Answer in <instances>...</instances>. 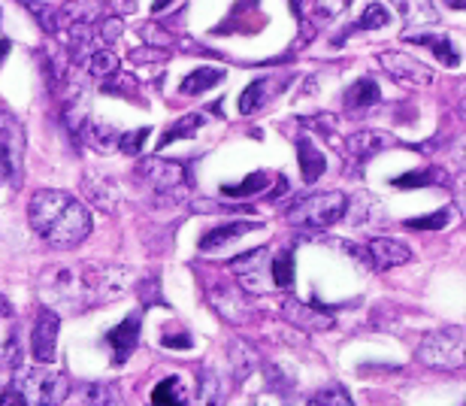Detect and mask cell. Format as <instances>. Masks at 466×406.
<instances>
[{
  "mask_svg": "<svg viewBox=\"0 0 466 406\" xmlns=\"http://www.w3.org/2000/svg\"><path fill=\"white\" fill-rule=\"evenodd\" d=\"M451 158L458 161V167L466 173V134H461L458 140L451 143Z\"/></svg>",
  "mask_w": 466,
  "mask_h": 406,
  "instance_id": "47",
  "label": "cell"
},
{
  "mask_svg": "<svg viewBox=\"0 0 466 406\" xmlns=\"http://www.w3.org/2000/svg\"><path fill=\"white\" fill-rule=\"evenodd\" d=\"M282 316H285L288 325L303 328V330H328V328H333V319L328 316V312L315 310V307H309V303H303L297 298H288L282 303Z\"/></svg>",
  "mask_w": 466,
  "mask_h": 406,
  "instance_id": "14",
  "label": "cell"
},
{
  "mask_svg": "<svg viewBox=\"0 0 466 406\" xmlns=\"http://www.w3.org/2000/svg\"><path fill=\"white\" fill-rule=\"evenodd\" d=\"M349 212V198L342 191H319L303 200H297L291 209L285 212V218L294 228L306 230H328Z\"/></svg>",
  "mask_w": 466,
  "mask_h": 406,
  "instance_id": "3",
  "label": "cell"
},
{
  "mask_svg": "<svg viewBox=\"0 0 466 406\" xmlns=\"http://www.w3.org/2000/svg\"><path fill=\"white\" fill-rule=\"evenodd\" d=\"M228 355H230L233 373H237V382H246L248 376L258 370V352L246 343V340H233Z\"/></svg>",
  "mask_w": 466,
  "mask_h": 406,
  "instance_id": "23",
  "label": "cell"
},
{
  "mask_svg": "<svg viewBox=\"0 0 466 406\" xmlns=\"http://www.w3.org/2000/svg\"><path fill=\"white\" fill-rule=\"evenodd\" d=\"M209 303L230 321V325H246L251 319V312H255L251 303L246 300V294L230 282H221L216 289H209Z\"/></svg>",
  "mask_w": 466,
  "mask_h": 406,
  "instance_id": "10",
  "label": "cell"
},
{
  "mask_svg": "<svg viewBox=\"0 0 466 406\" xmlns=\"http://www.w3.org/2000/svg\"><path fill=\"white\" fill-rule=\"evenodd\" d=\"M255 228H260L258 221H228V225L209 228L207 234L200 237V252H216V249H225L233 239L251 234Z\"/></svg>",
  "mask_w": 466,
  "mask_h": 406,
  "instance_id": "16",
  "label": "cell"
},
{
  "mask_svg": "<svg viewBox=\"0 0 466 406\" xmlns=\"http://www.w3.org/2000/svg\"><path fill=\"white\" fill-rule=\"evenodd\" d=\"M379 97H381V91H379L376 82H372V79H358L346 91V109H349L351 116H360V113H367V109L376 107Z\"/></svg>",
  "mask_w": 466,
  "mask_h": 406,
  "instance_id": "19",
  "label": "cell"
},
{
  "mask_svg": "<svg viewBox=\"0 0 466 406\" xmlns=\"http://www.w3.org/2000/svg\"><path fill=\"white\" fill-rule=\"evenodd\" d=\"M25 391V398H31L36 406H58L67 401L70 380L61 370H46L36 364L34 370H22V382H15Z\"/></svg>",
  "mask_w": 466,
  "mask_h": 406,
  "instance_id": "5",
  "label": "cell"
},
{
  "mask_svg": "<svg viewBox=\"0 0 466 406\" xmlns=\"http://www.w3.org/2000/svg\"><path fill=\"white\" fill-rule=\"evenodd\" d=\"M104 91H106V95H127V97H137V79H134V76H125V73H121V76H118L116 82H113V79L106 82Z\"/></svg>",
  "mask_w": 466,
  "mask_h": 406,
  "instance_id": "40",
  "label": "cell"
},
{
  "mask_svg": "<svg viewBox=\"0 0 466 406\" xmlns=\"http://www.w3.org/2000/svg\"><path fill=\"white\" fill-rule=\"evenodd\" d=\"M269 276H273L276 289H291L294 285V252H279L273 258V267H269Z\"/></svg>",
  "mask_w": 466,
  "mask_h": 406,
  "instance_id": "32",
  "label": "cell"
},
{
  "mask_svg": "<svg viewBox=\"0 0 466 406\" xmlns=\"http://www.w3.org/2000/svg\"><path fill=\"white\" fill-rule=\"evenodd\" d=\"M118 36H121V18H106V22L100 25V40L116 43Z\"/></svg>",
  "mask_w": 466,
  "mask_h": 406,
  "instance_id": "44",
  "label": "cell"
},
{
  "mask_svg": "<svg viewBox=\"0 0 466 406\" xmlns=\"http://www.w3.org/2000/svg\"><path fill=\"white\" fill-rule=\"evenodd\" d=\"M379 64L390 73L397 82H406V86H433V70L421 64L418 58H409L403 52H381Z\"/></svg>",
  "mask_w": 466,
  "mask_h": 406,
  "instance_id": "8",
  "label": "cell"
},
{
  "mask_svg": "<svg viewBox=\"0 0 466 406\" xmlns=\"http://www.w3.org/2000/svg\"><path fill=\"white\" fill-rule=\"evenodd\" d=\"M397 6L400 18L406 22V27H424V25H436L440 22V9H436L431 0H390Z\"/></svg>",
  "mask_w": 466,
  "mask_h": 406,
  "instance_id": "17",
  "label": "cell"
},
{
  "mask_svg": "<svg viewBox=\"0 0 466 406\" xmlns=\"http://www.w3.org/2000/svg\"><path fill=\"white\" fill-rule=\"evenodd\" d=\"M18 361H22V352H18V330H9L6 340L0 343V367L15 370Z\"/></svg>",
  "mask_w": 466,
  "mask_h": 406,
  "instance_id": "38",
  "label": "cell"
},
{
  "mask_svg": "<svg viewBox=\"0 0 466 406\" xmlns=\"http://www.w3.org/2000/svg\"><path fill=\"white\" fill-rule=\"evenodd\" d=\"M34 234L55 249H73L91 234V212L79 198L67 191L43 188L27 203Z\"/></svg>",
  "mask_w": 466,
  "mask_h": 406,
  "instance_id": "1",
  "label": "cell"
},
{
  "mask_svg": "<svg viewBox=\"0 0 466 406\" xmlns=\"http://www.w3.org/2000/svg\"><path fill=\"white\" fill-rule=\"evenodd\" d=\"M82 134H86V140L100 152L118 146V137H121V131H116V127H109L104 122H86V131H82Z\"/></svg>",
  "mask_w": 466,
  "mask_h": 406,
  "instance_id": "29",
  "label": "cell"
},
{
  "mask_svg": "<svg viewBox=\"0 0 466 406\" xmlns=\"http://www.w3.org/2000/svg\"><path fill=\"white\" fill-rule=\"evenodd\" d=\"M312 125L315 127H321L319 134H333V127H337V116H319V118H312Z\"/></svg>",
  "mask_w": 466,
  "mask_h": 406,
  "instance_id": "48",
  "label": "cell"
},
{
  "mask_svg": "<svg viewBox=\"0 0 466 406\" xmlns=\"http://www.w3.org/2000/svg\"><path fill=\"white\" fill-rule=\"evenodd\" d=\"M148 134H152V127H139V131H121L116 149L121 155H139V152H143L146 140H148Z\"/></svg>",
  "mask_w": 466,
  "mask_h": 406,
  "instance_id": "36",
  "label": "cell"
},
{
  "mask_svg": "<svg viewBox=\"0 0 466 406\" xmlns=\"http://www.w3.org/2000/svg\"><path fill=\"white\" fill-rule=\"evenodd\" d=\"M390 22V13L381 4H370L367 9H363V15L354 22L346 34H351V31H379V27H385Z\"/></svg>",
  "mask_w": 466,
  "mask_h": 406,
  "instance_id": "30",
  "label": "cell"
},
{
  "mask_svg": "<svg viewBox=\"0 0 466 406\" xmlns=\"http://www.w3.org/2000/svg\"><path fill=\"white\" fill-rule=\"evenodd\" d=\"M390 186L397 188H418V186H449V177L445 170L440 167H431V170H421V173H406L400 179H390Z\"/></svg>",
  "mask_w": 466,
  "mask_h": 406,
  "instance_id": "28",
  "label": "cell"
},
{
  "mask_svg": "<svg viewBox=\"0 0 466 406\" xmlns=\"http://www.w3.org/2000/svg\"><path fill=\"white\" fill-rule=\"evenodd\" d=\"M152 406H188V391L179 376H167L152 389Z\"/></svg>",
  "mask_w": 466,
  "mask_h": 406,
  "instance_id": "22",
  "label": "cell"
},
{
  "mask_svg": "<svg viewBox=\"0 0 466 406\" xmlns=\"http://www.w3.org/2000/svg\"><path fill=\"white\" fill-rule=\"evenodd\" d=\"M349 6H351V0H315L312 4L319 22H333V18H339Z\"/></svg>",
  "mask_w": 466,
  "mask_h": 406,
  "instance_id": "37",
  "label": "cell"
},
{
  "mask_svg": "<svg viewBox=\"0 0 466 406\" xmlns=\"http://www.w3.org/2000/svg\"><path fill=\"white\" fill-rule=\"evenodd\" d=\"M27 9L34 13L36 22L43 25V31L46 34H64V15H61V9H55V6H46V4H27Z\"/></svg>",
  "mask_w": 466,
  "mask_h": 406,
  "instance_id": "31",
  "label": "cell"
},
{
  "mask_svg": "<svg viewBox=\"0 0 466 406\" xmlns=\"http://www.w3.org/2000/svg\"><path fill=\"white\" fill-rule=\"evenodd\" d=\"M269 186L267 173H251V177H246V182H239V186H225L221 188V195H230V198H248V195H260Z\"/></svg>",
  "mask_w": 466,
  "mask_h": 406,
  "instance_id": "34",
  "label": "cell"
},
{
  "mask_svg": "<svg viewBox=\"0 0 466 406\" xmlns=\"http://www.w3.org/2000/svg\"><path fill=\"white\" fill-rule=\"evenodd\" d=\"M139 325H143V316H139V312H130V316H125V321H121L118 328L109 330L106 343H109V349H113V361L116 364H125L127 358L137 352Z\"/></svg>",
  "mask_w": 466,
  "mask_h": 406,
  "instance_id": "13",
  "label": "cell"
},
{
  "mask_svg": "<svg viewBox=\"0 0 466 406\" xmlns=\"http://www.w3.org/2000/svg\"><path fill=\"white\" fill-rule=\"evenodd\" d=\"M291 406H319V401H294Z\"/></svg>",
  "mask_w": 466,
  "mask_h": 406,
  "instance_id": "55",
  "label": "cell"
},
{
  "mask_svg": "<svg viewBox=\"0 0 466 406\" xmlns=\"http://www.w3.org/2000/svg\"><path fill=\"white\" fill-rule=\"evenodd\" d=\"M415 358L431 370H461V367H466V328L445 325L431 330L418 343Z\"/></svg>",
  "mask_w": 466,
  "mask_h": 406,
  "instance_id": "2",
  "label": "cell"
},
{
  "mask_svg": "<svg viewBox=\"0 0 466 406\" xmlns=\"http://www.w3.org/2000/svg\"><path fill=\"white\" fill-rule=\"evenodd\" d=\"M203 125H207V118H203L200 113H188L185 118H179L176 125H170V131L161 134V140H157V152H161L164 146H170V143H176V140H182V137L188 140V137L198 134Z\"/></svg>",
  "mask_w": 466,
  "mask_h": 406,
  "instance_id": "25",
  "label": "cell"
},
{
  "mask_svg": "<svg viewBox=\"0 0 466 406\" xmlns=\"http://www.w3.org/2000/svg\"><path fill=\"white\" fill-rule=\"evenodd\" d=\"M86 67H88L91 76H113V73L118 70V58H116L113 49H97L86 58Z\"/></svg>",
  "mask_w": 466,
  "mask_h": 406,
  "instance_id": "33",
  "label": "cell"
},
{
  "mask_svg": "<svg viewBox=\"0 0 466 406\" xmlns=\"http://www.w3.org/2000/svg\"><path fill=\"white\" fill-rule=\"evenodd\" d=\"M0 182H6V173H4V167H0Z\"/></svg>",
  "mask_w": 466,
  "mask_h": 406,
  "instance_id": "56",
  "label": "cell"
},
{
  "mask_svg": "<svg viewBox=\"0 0 466 406\" xmlns=\"http://www.w3.org/2000/svg\"><path fill=\"white\" fill-rule=\"evenodd\" d=\"M9 52V40H0V64H4V55Z\"/></svg>",
  "mask_w": 466,
  "mask_h": 406,
  "instance_id": "53",
  "label": "cell"
},
{
  "mask_svg": "<svg viewBox=\"0 0 466 406\" xmlns=\"http://www.w3.org/2000/svg\"><path fill=\"white\" fill-rule=\"evenodd\" d=\"M267 261H269V249H251V252L233 258L230 270L237 273V282L242 285V289L251 291V294H258V291H264V285H260V276H264Z\"/></svg>",
  "mask_w": 466,
  "mask_h": 406,
  "instance_id": "11",
  "label": "cell"
},
{
  "mask_svg": "<svg viewBox=\"0 0 466 406\" xmlns=\"http://www.w3.org/2000/svg\"><path fill=\"white\" fill-rule=\"evenodd\" d=\"M100 13H104V0H73V4L61 6L64 25L82 22V25H95Z\"/></svg>",
  "mask_w": 466,
  "mask_h": 406,
  "instance_id": "24",
  "label": "cell"
},
{
  "mask_svg": "<svg viewBox=\"0 0 466 406\" xmlns=\"http://www.w3.org/2000/svg\"><path fill=\"white\" fill-rule=\"evenodd\" d=\"M388 146H394V140H390L385 131H354L346 140V158L354 164V167H360L363 161L376 158V155L381 149H388Z\"/></svg>",
  "mask_w": 466,
  "mask_h": 406,
  "instance_id": "12",
  "label": "cell"
},
{
  "mask_svg": "<svg viewBox=\"0 0 466 406\" xmlns=\"http://www.w3.org/2000/svg\"><path fill=\"white\" fill-rule=\"evenodd\" d=\"M406 40H412L418 46H431V49L436 52V58H440L442 64H449V67H458V52H454V46H451V40L445 34H440V36H427V34L415 36V34H406Z\"/></svg>",
  "mask_w": 466,
  "mask_h": 406,
  "instance_id": "26",
  "label": "cell"
},
{
  "mask_svg": "<svg viewBox=\"0 0 466 406\" xmlns=\"http://www.w3.org/2000/svg\"><path fill=\"white\" fill-rule=\"evenodd\" d=\"M113 13H118V15H127V13H134L137 9V0H113Z\"/></svg>",
  "mask_w": 466,
  "mask_h": 406,
  "instance_id": "49",
  "label": "cell"
},
{
  "mask_svg": "<svg viewBox=\"0 0 466 406\" xmlns=\"http://www.w3.org/2000/svg\"><path fill=\"white\" fill-rule=\"evenodd\" d=\"M225 79V70H218V67H200V70H194L188 73V76L182 79V95L185 97H198L203 95V91H209V88H216L218 82Z\"/></svg>",
  "mask_w": 466,
  "mask_h": 406,
  "instance_id": "21",
  "label": "cell"
},
{
  "mask_svg": "<svg viewBox=\"0 0 466 406\" xmlns=\"http://www.w3.org/2000/svg\"><path fill=\"white\" fill-rule=\"evenodd\" d=\"M139 177H143L157 195H176V191H182V186H188V167L179 161L143 158L139 161Z\"/></svg>",
  "mask_w": 466,
  "mask_h": 406,
  "instance_id": "6",
  "label": "cell"
},
{
  "mask_svg": "<svg viewBox=\"0 0 466 406\" xmlns=\"http://www.w3.org/2000/svg\"><path fill=\"white\" fill-rule=\"evenodd\" d=\"M198 406H221V382L207 367L198 370Z\"/></svg>",
  "mask_w": 466,
  "mask_h": 406,
  "instance_id": "27",
  "label": "cell"
},
{
  "mask_svg": "<svg viewBox=\"0 0 466 406\" xmlns=\"http://www.w3.org/2000/svg\"><path fill=\"white\" fill-rule=\"evenodd\" d=\"M297 155H300L303 182L306 186H312V182L324 173V167H328V161H324V155L315 149V143L309 140V137H300V140H297Z\"/></svg>",
  "mask_w": 466,
  "mask_h": 406,
  "instance_id": "20",
  "label": "cell"
},
{
  "mask_svg": "<svg viewBox=\"0 0 466 406\" xmlns=\"http://www.w3.org/2000/svg\"><path fill=\"white\" fill-rule=\"evenodd\" d=\"M445 209L440 212H433V216H424V218H409L406 221V228H412V230H436V228H445Z\"/></svg>",
  "mask_w": 466,
  "mask_h": 406,
  "instance_id": "41",
  "label": "cell"
},
{
  "mask_svg": "<svg viewBox=\"0 0 466 406\" xmlns=\"http://www.w3.org/2000/svg\"><path fill=\"white\" fill-rule=\"evenodd\" d=\"M170 4H173V0H155V6H152V9H155V13H157V15H161V13H164V9H167V6H170Z\"/></svg>",
  "mask_w": 466,
  "mask_h": 406,
  "instance_id": "50",
  "label": "cell"
},
{
  "mask_svg": "<svg viewBox=\"0 0 466 406\" xmlns=\"http://www.w3.org/2000/svg\"><path fill=\"white\" fill-rule=\"evenodd\" d=\"M88 406H121L118 385H113V382L88 385Z\"/></svg>",
  "mask_w": 466,
  "mask_h": 406,
  "instance_id": "35",
  "label": "cell"
},
{
  "mask_svg": "<svg viewBox=\"0 0 466 406\" xmlns=\"http://www.w3.org/2000/svg\"><path fill=\"white\" fill-rule=\"evenodd\" d=\"M291 9L297 15H303V0H291Z\"/></svg>",
  "mask_w": 466,
  "mask_h": 406,
  "instance_id": "54",
  "label": "cell"
},
{
  "mask_svg": "<svg viewBox=\"0 0 466 406\" xmlns=\"http://www.w3.org/2000/svg\"><path fill=\"white\" fill-rule=\"evenodd\" d=\"M285 86H276V79H255L251 86L239 95V113L242 116H251L258 109H264L269 104V97L279 95Z\"/></svg>",
  "mask_w": 466,
  "mask_h": 406,
  "instance_id": "18",
  "label": "cell"
},
{
  "mask_svg": "<svg viewBox=\"0 0 466 406\" xmlns=\"http://www.w3.org/2000/svg\"><path fill=\"white\" fill-rule=\"evenodd\" d=\"M161 343H164L167 349H188V346H191V337L185 334V330H179V334H164V337H161Z\"/></svg>",
  "mask_w": 466,
  "mask_h": 406,
  "instance_id": "46",
  "label": "cell"
},
{
  "mask_svg": "<svg viewBox=\"0 0 466 406\" xmlns=\"http://www.w3.org/2000/svg\"><path fill=\"white\" fill-rule=\"evenodd\" d=\"M458 116H461L463 122H466V95L461 97V104H458Z\"/></svg>",
  "mask_w": 466,
  "mask_h": 406,
  "instance_id": "51",
  "label": "cell"
},
{
  "mask_svg": "<svg viewBox=\"0 0 466 406\" xmlns=\"http://www.w3.org/2000/svg\"><path fill=\"white\" fill-rule=\"evenodd\" d=\"M58 330H61L58 312H52L49 307L36 310L34 334H31V355L36 364H52L58 358Z\"/></svg>",
  "mask_w": 466,
  "mask_h": 406,
  "instance_id": "7",
  "label": "cell"
},
{
  "mask_svg": "<svg viewBox=\"0 0 466 406\" xmlns=\"http://www.w3.org/2000/svg\"><path fill=\"white\" fill-rule=\"evenodd\" d=\"M363 255H367V264L372 270H394V267L412 261V249H409L403 239H390V237L370 239Z\"/></svg>",
  "mask_w": 466,
  "mask_h": 406,
  "instance_id": "9",
  "label": "cell"
},
{
  "mask_svg": "<svg viewBox=\"0 0 466 406\" xmlns=\"http://www.w3.org/2000/svg\"><path fill=\"white\" fill-rule=\"evenodd\" d=\"M9 312H13V310H9V303H6L4 298H0V319H4V316H9Z\"/></svg>",
  "mask_w": 466,
  "mask_h": 406,
  "instance_id": "52",
  "label": "cell"
},
{
  "mask_svg": "<svg viewBox=\"0 0 466 406\" xmlns=\"http://www.w3.org/2000/svg\"><path fill=\"white\" fill-rule=\"evenodd\" d=\"M315 401H319V406H354L349 391L339 389V385H330V389H321L319 394H315Z\"/></svg>",
  "mask_w": 466,
  "mask_h": 406,
  "instance_id": "39",
  "label": "cell"
},
{
  "mask_svg": "<svg viewBox=\"0 0 466 406\" xmlns=\"http://www.w3.org/2000/svg\"><path fill=\"white\" fill-rule=\"evenodd\" d=\"M451 191H454V203H458L461 216L466 218V173H461V177L451 182Z\"/></svg>",
  "mask_w": 466,
  "mask_h": 406,
  "instance_id": "45",
  "label": "cell"
},
{
  "mask_svg": "<svg viewBox=\"0 0 466 406\" xmlns=\"http://www.w3.org/2000/svg\"><path fill=\"white\" fill-rule=\"evenodd\" d=\"M82 191L88 195L91 203H97L104 212H113L116 203H118V188H116V179L106 177L100 170H88L86 179H82Z\"/></svg>",
  "mask_w": 466,
  "mask_h": 406,
  "instance_id": "15",
  "label": "cell"
},
{
  "mask_svg": "<svg viewBox=\"0 0 466 406\" xmlns=\"http://www.w3.org/2000/svg\"><path fill=\"white\" fill-rule=\"evenodd\" d=\"M0 167H4L9 186H22L25 127L13 113H6V109H0Z\"/></svg>",
  "mask_w": 466,
  "mask_h": 406,
  "instance_id": "4",
  "label": "cell"
},
{
  "mask_svg": "<svg viewBox=\"0 0 466 406\" xmlns=\"http://www.w3.org/2000/svg\"><path fill=\"white\" fill-rule=\"evenodd\" d=\"M0 406H27V398H25V391L18 389V385H6L4 391H0Z\"/></svg>",
  "mask_w": 466,
  "mask_h": 406,
  "instance_id": "43",
  "label": "cell"
},
{
  "mask_svg": "<svg viewBox=\"0 0 466 406\" xmlns=\"http://www.w3.org/2000/svg\"><path fill=\"white\" fill-rule=\"evenodd\" d=\"M130 58L139 61V64L164 61V58H167V49H161V46H143V49H134V52H130Z\"/></svg>",
  "mask_w": 466,
  "mask_h": 406,
  "instance_id": "42",
  "label": "cell"
}]
</instances>
